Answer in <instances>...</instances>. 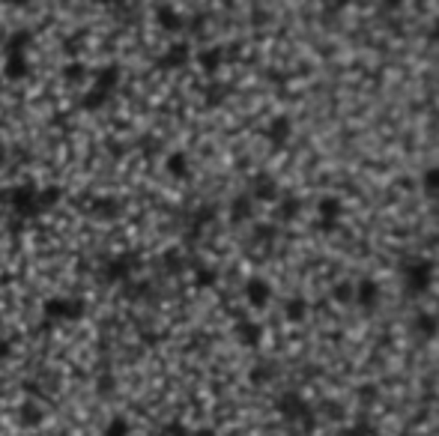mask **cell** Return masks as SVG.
I'll return each instance as SVG.
<instances>
[{
	"instance_id": "1",
	"label": "cell",
	"mask_w": 439,
	"mask_h": 436,
	"mask_svg": "<svg viewBox=\"0 0 439 436\" xmlns=\"http://www.w3.org/2000/svg\"><path fill=\"white\" fill-rule=\"evenodd\" d=\"M403 284H406V293L409 296H421L428 293L430 284H433V263L424 257H413L403 263Z\"/></svg>"
},
{
	"instance_id": "2",
	"label": "cell",
	"mask_w": 439,
	"mask_h": 436,
	"mask_svg": "<svg viewBox=\"0 0 439 436\" xmlns=\"http://www.w3.org/2000/svg\"><path fill=\"white\" fill-rule=\"evenodd\" d=\"M341 212H344V203L335 197V195H326V197H320V203H317V227L320 230H335L338 227V222H341Z\"/></svg>"
},
{
	"instance_id": "3",
	"label": "cell",
	"mask_w": 439,
	"mask_h": 436,
	"mask_svg": "<svg viewBox=\"0 0 439 436\" xmlns=\"http://www.w3.org/2000/svg\"><path fill=\"white\" fill-rule=\"evenodd\" d=\"M353 299L362 305L364 311L376 308V302H379V284H376L374 278H362V281L353 287Z\"/></svg>"
},
{
	"instance_id": "4",
	"label": "cell",
	"mask_w": 439,
	"mask_h": 436,
	"mask_svg": "<svg viewBox=\"0 0 439 436\" xmlns=\"http://www.w3.org/2000/svg\"><path fill=\"white\" fill-rule=\"evenodd\" d=\"M266 135H269V141L275 143V147H284V143L290 141V135H293L290 117H275V120L269 123V129H266Z\"/></svg>"
},
{
	"instance_id": "5",
	"label": "cell",
	"mask_w": 439,
	"mask_h": 436,
	"mask_svg": "<svg viewBox=\"0 0 439 436\" xmlns=\"http://www.w3.org/2000/svg\"><path fill=\"white\" fill-rule=\"evenodd\" d=\"M413 329L418 332L421 338H436V332H439V317H436V314H430V311H421V314L416 317Z\"/></svg>"
},
{
	"instance_id": "6",
	"label": "cell",
	"mask_w": 439,
	"mask_h": 436,
	"mask_svg": "<svg viewBox=\"0 0 439 436\" xmlns=\"http://www.w3.org/2000/svg\"><path fill=\"white\" fill-rule=\"evenodd\" d=\"M269 296H272L269 281H263V278H251V281H248V299H251L254 305H266Z\"/></svg>"
},
{
	"instance_id": "7",
	"label": "cell",
	"mask_w": 439,
	"mask_h": 436,
	"mask_svg": "<svg viewBox=\"0 0 439 436\" xmlns=\"http://www.w3.org/2000/svg\"><path fill=\"white\" fill-rule=\"evenodd\" d=\"M421 192L428 197H439V165H430L421 173Z\"/></svg>"
},
{
	"instance_id": "8",
	"label": "cell",
	"mask_w": 439,
	"mask_h": 436,
	"mask_svg": "<svg viewBox=\"0 0 439 436\" xmlns=\"http://www.w3.org/2000/svg\"><path fill=\"white\" fill-rule=\"evenodd\" d=\"M284 314H287V320H293V323H299V320H305V314H308V302L305 299H290Z\"/></svg>"
},
{
	"instance_id": "9",
	"label": "cell",
	"mask_w": 439,
	"mask_h": 436,
	"mask_svg": "<svg viewBox=\"0 0 439 436\" xmlns=\"http://www.w3.org/2000/svg\"><path fill=\"white\" fill-rule=\"evenodd\" d=\"M257 195H260L263 200H272V197H275V182L263 177V180H260V188H257Z\"/></svg>"
},
{
	"instance_id": "10",
	"label": "cell",
	"mask_w": 439,
	"mask_h": 436,
	"mask_svg": "<svg viewBox=\"0 0 439 436\" xmlns=\"http://www.w3.org/2000/svg\"><path fill=\"white\" fill-rule=\"evenodd\" d=\"M335 299H338V302H349V299H353V287H349L347 281H341L338 287H335Z\"/></svg>"
},
{
	"instance_id": "11",
	"label": "cell",
	"mask_w": 439,
	"mask_h": 436,
	"mask_svg": "<svg viewBox=\"0 0 439 436\" xmlns=\"http://www.w3.org/2000/svg\"><path fill=\"white\" fill-rule=\"evenodd\" d=\"M296 212H299V200H296V197H287V200H284V215L293 218Z\"/></svg>"
},
{
	"instance_id": "12",
	"label": "cell",
	"mask_w": 439,
	"mask_h": 436,
	"mask_svg": "<svg viewBox=\"0 0 439 436\" xmlns=\"http://www.w3.org/2000/svg\"><path fill=\"white\" fill-rule=\"evenodd\" d=\"M428 36H430V42H433V45H439V21L430 27V33H428Z\"/></svg>"
},
{
	"instance_id": "13",
	"label": "cell",
	"mask_w": 439,
	"mask_h": 436,
	"mask_svg": "<svg viewBox=\"0 0 439 436\" xmlns=\"http://www.w3.org/2000/svg\"><path fill=\"white\" fill-rule=\"evenodd\" d=\"M383 4H386V9H394V6H401L403 0H383Z\"/></svg>"
}]
</instances>
